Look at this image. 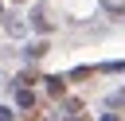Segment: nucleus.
Returning <instances> with one entry per match:
<instances>
[{"label": "nucleus", "instance_id": "obj_6", "mask_svg": "<svg viewBox=\"0 0 125 121\" xmlns=\"http://www.w3.org/2000/svg\"><path fill=\"white\" fill-rule=\"evenodd\" d=\"M66 121H82V117H66Z\"/></svg>", "mask_w": 125, "mask_h": 121}, {"label": "nucleus", "instance_id": "obj_1", "mask_svg": "<svg viewBox=\"0 0 125 121\" xmlns=\"http://www.w3.org/2000/svg\"><path fill=\"white\" fill-rule=\"evenodd\" d=\"M12 90H16V86H12ZM16 101H20V105H23V109H31V105H35V94H31V90H23V86H20V90H16Z\"/></svg>", "mask_w": 125, "mask_h": 121}, {"label": "nucleus", "instance_id": "obj_4", "mask_svg": "<svg viewBox=\"0 0 125 121\" xmlns=\"http://www.w3.org/2000/svg\"><path fill=\"white\" fill-rule=\"evenodd\" d=\"M0 121H16V117H12V109H8V105H0Z\"/></svg>", "mask_w": 125, "mask_h": 121}, {"label": "nucleus", "instance_id": "obj_5", "mask_svg": "<svg viewBox=\"0 0 125 121\" xmlns=\"http://www.w3.org/2000/svg\"><path fill=\"white\" fill-rule=\"evenodd\" d=\"M102 121H117V117H113V113H105V117H102Z\"/></svg>", "mask_w": 125, "mask_h": 121}, {"label": "nucleus", "instance_id": "obj_2", "mask_svg": "<svg viewBox=\"0 0 125 121\" xmlns=\"http://www.w3.org/2000/svg\"><path fill=\"white\" fill-rule=\"evenodd\" d=\"M43 86H47V94H55V98H59V94H62V90H66V86H62V78H47V82H43Z\"/></svg>", "mask_w": 125, "mask_h": 121}, {"label": "nucleus", "instance_id": "obj_3", "mask_svg": "<svg viewBox=\"0 0 125 121\" xmlns=\"http://www.w3.org/2000/svg\"><path fill=\"white\" fill-rule=\"evenodd\" d=\"M109 105H125V90H121V94H113V98H109Z\"/></svg>", "mask_w": 125, "mask_h": 121}]
</instances>
